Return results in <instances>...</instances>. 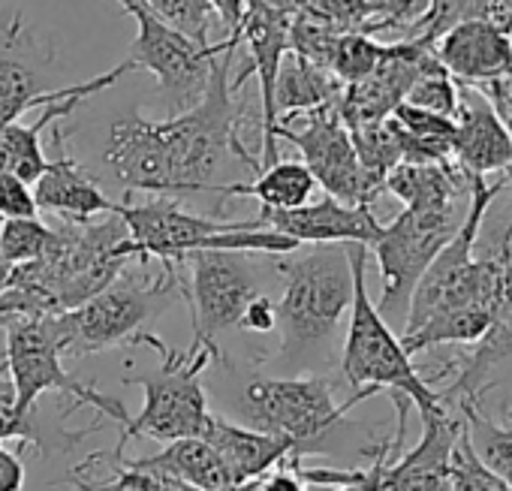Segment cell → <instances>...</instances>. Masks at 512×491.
<instances>
[{
  "label": "cell",
  "mask_w": 512,
  "mask_h": 491,
  "mask_svg": "<svg viewBox=\"0 0 512 491\" xmlns=\"http://www.w3.org/2000/svg\"><path fill=\"white\" fill-rule=\"evenodd\" d=\"M506 187V175L497 181L473 178L467 214L452 241L434 257L419 278L401 344L410 356L437 347H470L491 326V284L482 260L476 257V238L485 214Z\"/></svg>",
  "instance_id": "cell-1"
},
{
  "label": "cell",
  "mask_w": 512,
  "mask_h": 491,
  "mask_svg": "<svg viewBox=\"0 0 512 491\" xmlns=\"http://www.w3.org/2000/svg\"><path fill=\"white\" fill-rule=\"evenodd\" d=\"M275 269L284 281L278 302L281 362L293 371L329 362L353 305L347 244H314L302 257L278 260Z\"/></svg>",
  "instance_id": "cell-2"
},
{
  "label": "cell",
  "mask_w": 512,
  "mask_h": 491,
  "mask_svg": "<svg viewBox=\"0 0 512 491\" xmlns=\"http://www.w3.org/2000/svg\"><path fill=\"white\" fill-rule=\"evenodd\" d=\"M235 52H238V40L226 37V49L217 55L211 67L202 100L181 115H169L166 121H157V133L166 148V160L172 172V199L208 193V190L217 193L220 187L217 175L229 154L247 163L253 175L260 172V157H253L238 139L241 106L229 85Z\"/></svg>",
  "instance_id": "cell-3"
},
{
  "label": "cell",
  "mask_w": 512,
  "mask_h": 491,
  "mask_svg": "<svg viewBox=\"0 0 512 491\" xmlns=\"http://www.w3.org/2000/svg\"><path fill=\"white\" fill-rule=\"evenodd\" d=\"M130 263H142L127 223L112 211L88 223H64L55 229L49 251L25 266H13L10 287L43 296L55 314L79 308L121 278Z\"/></svg>",
  "instance_id": "cell-4"
},
{
  "label": "cell",
  "mask_w": 512,
  "mask_h": 491,
  "mask_svg": "<svg viewBox=\"0 0 512 491\" xmlns=\"http://www.w3.org/2000/svg\"><path fill=\"white\" fill-rule=\"evenodd\" d=\"M115 214L127 223V232L139 251V260H157L175 266L196 251H238V254H293L299 244L275 229H263L250 220H220L208 214L184 211L169 196H154L142 205L118 202Z\"/></svg>",
  "instance_id": "cell-5"
},
{
  "label": "cell",
  "mask_w": 512,
  "mask_h": 491,
  "mask_svg": "<svg viewBox=\"0 0 512 491\" xmlns=\"http://www.w3.org/2000/svg\"><path fill=\"white\" fill-rule=\"evenodd\" d=\"M350 266H353V305L350 323L341 347V374L344 380L362 392H398L404 395L419 413L443 407V395L425 380V374L413 365V356L404 350L395 329L380 317L377 305L368 296V257L365 244H347Z\"/></svg>",
  "instance_id": "cell-6"
},
{
  "label": "cell",
  "mask_w": 512,
  "mask_h": 491,
  "mask_svg": "<svg viewBox=\"0 0 512 491\" xmlns=\"http://www.w3.org/2000/svg\"><path fill=\"white\" fill-rule=\"evenodd\" d=\"M172 299H184L181 269L160 266V272L151 275L148 263H139L136 275L124 272L94 299L82 302L79 308L55 314L64 356L82 359L124 344H136L145 326Z\"/></svg>",
  "instance_id": "cell-7"
},
{
  "label": "cell",
  "mask_w": 512,
  "mask_h": 491,
  "mask_svg": "<svg viewBox=\"0 0 512 491\" xmlns=\"http://www.w3.org/2000/svg\"><path fill=\"white\" fill-rule=\"evenodd\" d=\"M136 344L154 347V353L160 356V368L151 374L145 371L124 377V386H139L145 392V407L130 416L118 446L133 437H148L157 443L202 437V428L211 413L202 389V374L214 359H223L220 347L193 341L187 350H175L151 332H142Z\"/></svg>",
  "instance_id": "cell-8"
},
{
  "label": "cell",
  "mask_w": 512,
  "mask_h": 491,
  "mask_svg": "<svg viewBox=\"0 0 512 491\" xmlns=\"http://www.w3.org/2000/svg\"><path fill=\"white\" fill-rule=\"evenodd\" d=\"M0 329L7 335V350L0 356V362H4V368L13 380L19 413H25V416L37 413L40 395L55 389L73 401L64 410V419L82 407H91L103 419H112L121 425L130 422V413L118 398L94 389L91 383H82L76 374H70L64 368V347H61V335L55 326V314L7 317L0 323Z\"/></svg>",
  "instance_id": "cell-9"
},
{
  "label": "cell",
  "mask_w": 512,
  "mask_h": 491,
  "mask_svg": "<svg viewBox=\"0 0 512 491\" xmlns=\"http://www.w3.org/2000/svg\"><path fill=\"white\" fill-rule=\"evenodd\" d=\"M464 214H467L464 202L404 205L398 217L383 223L380 238L368 251H374L377 266H380L383 296L377 302V311L389 326L407 320L410 296L419 278L434 263V257L452 241Z\"/></svg>",
  "instance_id": "cell-10"
},
{
  "label": "cell",
  "mask_w": 512,
  "mask_h": 491,
  "mask_svg": "<svg viewBox=\"0 0 512 491\" xmlns=\"http://www.w3.org/2000/svg\"><path fill=\"white\" fill-rule=\"evenodd\" d=\"M377 395L374 389H362L344 404L335 401L332 383L320 374L305 377H269L253 380L244 389L241 410L247 416L250 428L272 431L281 437H290L305 458L308 452H317L320 440L344 422V416L365 398Z\"/></svg>",
  "instance_id": "cell-11"
},
{
  "label": "cell",
  "mask_w": 512,
  "mask_h": 491,
  "mask_svg": "<svg viewBox=\"0 0 512 491\" xmlns=\"http://www.w3.org/2000/svg\"><path fill=\"white\" fill-rule=\"evenodd\" d=\"M118 4L136 22V40L127 58L133 70H148L157 79L169 115L193 109L208 88L211 67L226 49V40L202 46L166 25L142 0H118Z\"/></svg>",
  "instance_id": "cell-12"
},
{
  "label": "cell",
  "mask_w": 512,
  "mask_h": 491,
  "mask_svg": "<svg viewBox=\"0 0 512 491\" xmlns=\"http://www.w3.org/2000/svg\"><path fill=\"white\" fill-rule=\"evenodd\" d=\"M275 139H287L299 148L302 163L311 169L317 187H323L326 196L344 205H374L380 196L359 166L350 130L338 115V100L302 115L281 118Z\"/></svg>",
  "instance_id": "cell-13"
},
{
  "label": "cell",
  "mask_w": 512,
  "mask_h": 491,
  "mask_svg": "<svg viewBox=\"0 0 512 491\" xmlns=\"http://www.w3.org/2000/svg\"><path fill=\"white\" fill-rule=\"evenodd\" d=\"M181 266H187L184 302L190 305L193 341L217 347V335L238 329L244 308L263 293L260 278L238 251H196Z\"/></svg>",
  "instance_id": "cell-14"
},
{
  "label": "cell",
  "mask_w": 512,
  "mask_h": 491,
  "mask_svg": "<svg viewBox=\"0 0 512 491\" xmlns=\"http://www.w3.org/2000/svg\"><path fill=\"white\" fill-rule=\"evenodd\" d=\"M440 67L434 46L422 40H401V43H386V55L377 64L371 76H365L356 85H344L338 97V115L350 127L374 124L389 118L404 100L413 82Z\"/></svg>",
  "instance_id": "cell-15"
},
{
  "label": "cell",
  "mask_w": 512,
  "mask_h": 491,
  "mask_svg": "<svg viewBox=\"0 0 512 491\" xmlns=\"http://www.w3.org/2000/svg\"><path fill=\"white\" fill-rule=\"evenodd\" d=\"M256 223L293 238L296 244H365L371 248L383 232V223L371 205H344L332 196L287 211L260 208Z\"/></svg>",
  "instance_id": "cell-16"
},
{
  "label": "cell",
  "mask_w": 512,
  "mask_h": 491,
  "mask_svg": "<svg viewBox=\"0 0 512 491\" xmlns=\"http://www.w3.org/2000/svg\"><path fill=\"white\" fill-rule=\"evenodd\" d=\"M124 73H133V64H130V61H121V64L112 67L109 73L94 76V79H88V82L67 85V91H64L58 100L40 106L43 112H40V118H37L34 124H22V121L7 124L4 130H0V169L13 172L16 178H22L25 184L34 187L37 178H40V175L46 172V166H49V157H46L43 142H40L43 130H46L49 124H55L58 118L73 115V112H76L85 100H91L94 94L112 88Z\"/></svg>",
  "instance_id": "cell-17"
},
{
  "label": "cell",
  "mask_w": 512,
  "mask_h": 491,
  "mask_svg": "<svg viewBox=\"0 0 512 491\" xmlns=\"http://www.w3.org/2000/svg\"><path fill=\"white\" fill-rule=\"evenodd\" d=\"M452 163L470 178L503 175L512 169V136L497 118L491 103L473 88L458 82V112H455V139Z\"/></svg>",
  "instance_id": "cell-18"
},
{
  "label": "cell",
  "mask_w": 512,
  "mask_h": 491,
  "mask_svg": "<svg viewBox=\"0 0 512 491\" xmlns=\"http://www.w3.org/2000/svg\"><path fill=\"white\" fill-rule=\"evenodd\" d=\"M106 163L115 181L127 193L145 190L172 199V172H169L166 148L157 133V121L139 112L118 118L109 130Z\"/></svg>",
  "instance_id": "cell-19"
},
{
  "label": "cell",
  "mask_w": 512,
  "mask_h": 491,
  "mask_svg": "<svg viewBox=\"0 0 512 491\" xmlns=\"http://www.w3.org/2000/svg\"><path fill=\"white\" fill-rule=\"evenodd\" d=\"M422 437L398 461H389L380 491H449V458L461 431V416L452 404L419 413Z\"/></svg>",
  "instance_id": "cell-20"
},
{
  "label": "cell",
  "mask_w": 512,
  "mask_h": 491,
  "mask_svg": "<svg viewBox=\"0 0 512 491\" xmlns=\"http://www.w3.org/2000/svg\"><path fill=\"white\" fill-rule=\"evenodd\" d=\"M434 55L455 82L485 85L512 73V34L488 19L461 22L434 43Z\"/></svg>",
  "instance_id": "cell-21"
},
{
  "label": "cell",
  "mask_w": 512,
  "mask_h": 491,
  "mask_svg": "<svg viewBox=\"0 0 512 491\" xmlns=\"http://www.w3.org/2000/svg\"><path fill=\"white\" fill-rule=\"evenodd\" d=\"M202 440L217 452V458L226 467L232 482L263 479L269 470L284 464L290 455H299V449L290 437L250 428V425H238L217 413H208Z\"/></svg>",
  "instance_id": "cell-22"
},
{
  "label": "cell",
  "mask_w": 512,
  "mask_h": 491,
  "mask_svg": "<svg viewBox=\"0 0 512 491\" xmlns=\"http://www.w3.org/2000/svg\"><path fill=\"white\" fill-rule=\"evenodd\" d=\"M58 157L49 160L46 172L34 184V202L40 211H52L64 217V223H88L100 214H112L118 202H112L94 175H88L70 154L64 133H55Z\"/></svg>",
  "instance_id": "cell-23"
},
{
  "label": "cell",
  "mask_w": 512,
  "mask_h": 491,
  "mask_svg": "<svg viewBox=\"0 0 512 491\" xmlns=\"http://www.w3.org/2000/svg\"><path fill=\"white\" fill-rule=\"evenodd\" d=\"M314 190H317V181L302 160H278L272 166H263L247 184L244 181L220 184L217 196H220V202L250 196L260 202V208L287 211V208H299V205L311 202Z\"/></svg>",
  "instance_id": "cell-24"
},
{
  "label": "cell",
  "mask_w": 512,
  "mask_h": 491,
  "mask_svg": "<svg viewBox=\"0 0 512 491\" xmlns=\"http://www.w3.org/2000/svg\"><path fill=\"white\" fill-rule=\"evenodd\" d=\"M136 467L145 470H157L166 473L178 482H184L190 491H208V488H220L229 485V473L220 464L217 452L202 440V437H184V440H172L166 443L160 452L145 455V458H127Z\"/></svg>",
  "instance_id": "cell-25"
},
{
  "label": "cell",
  "mask_w": 512,
  "mask_h": 491,
  "mask_svg": "<svg viewBox=\"0 0 512 491\" xmlns=\"http://www.w3.org/2000/svg\"><path fill=\"white\" fill-rule=\"evenodd\" d=\"M341 91L344 85L329 70H320L311 61L287 52L275 79V115L281 121L290 115L320 109L326 103H335Z\"/></svg>",
  "instance_id": "cell-26"
},
{
  "label": "cell",
  "mask_w": 512,
  "mask_h": 491,
  "mask_svg": "<svg viewBox=\"0 0 512 491\" xmlns=\"http://www.w3.org/2000/svg\"><path fill=\"white\" fill-rule=\"evenodd\" d=\"M452 407L458 410L467 440H470L473 452L479 455V461L512 488V422L494 419L473 398H458V401H452Z\"/></svg>",
  "instance_id": "cell-27"
},
{
  "label": "cell",
  "mask_w": 512,
  "mask_h": 491,
  "mask_svg": "<svg viewBox=\"0 0 512 491\" xmlns=\"http://www.w3.org/2000/svg\"><path fill=\"white\" fill-rule=\"evenodd\" d=\"M91 431H97V425L85 428V431H67L64 425H55V428H46L40 422V413H19L16 407V389H13V380L0 362V443L7 440H19V443H34L40 446V452L46 455L49 446L52 449H70L76 446L82 437H88Z\"/></svg>",
  "instance_id": "cell-28"
},
{
  "label": "cell",
  "mask_w": 512,
  "mask_h": 491,
  "mask_svg": "<svg viewBox=\"0 0 512 491\" xmlns=\"http://www.w3.org/2000/svg\"><path fill=\"white\" fill-rule=\"evenodd\" d=\"M64 91L67 88L46 91L40 82V73L31 64L0 49V130L19 121L25 112L58 100Z\"/></svg>",
  "instance_id": "cell-29"
},
{
  "label": "cell",
  "mask_w": 512,
  "mask_h": 491,
  "mask_svg": "<svg viewBox=\"0 0 512 491\" xmlns=\"http://www.w3.org/2000/svg\"><path fill=\"white\" fill-rule=\"evenodd\" d=\"M103 464H106V476H91V473H73L70 491H190L184 482L157 473V470H145L136 467L124 458V449L115 452H100Z\"/></svg>",
  "instance_id": "cell-30"
},
{
  "label": "cell",
  "mask_w": 512,
  "mask_h": 491,
  "mask_svg": "<svg viewBox=\"0 0 512 491\" xmlns=\"http://www.w3.org/2000/svg\"><path fill=\"white\" fill-rule=\"evenodd\" d=\"M350 139H353V148H356L365 178L371 181V187L377 193H383L386 175L401 163V136H398L395 118L389 115L374 124L350 127Z\"/></svg>",
  "instance_id": "cell-31"
},
{
  "label": "cell",
  "mask_w": 512,
  "mask_h": 491,
  "mask_svg": "<svg viewBox=\"0 0 512 491\" xmlns=\"http://www.w3.org/2000/svg\"><path fill=\"white\" fill-rule=\"evenodd\" d=\"M473 19H494V0H428L425 13L407 31L404 40H422L434 46L449 28Z\"/></svg>",
  "instance_id": "cell-32"
},
{
  "label": "cell",
  "mask_w": 512,
  "mask_h": 491,
  "mask_svg": "<svg viewBox=\"0 0 512 491\" xmlns=\"http://www.w3.org/2000/svg\"><path fill=\"white\" fill-rule=\"evenodd\" d=\"M55 229L46 226L37 217H4L0 220V257L10 266H25L40 260L49 244H52Z\"/></svg>",
  "instance_id": "cell-33"
},
{
  "label": "cell",
  "mask_w": 512,
  "mask_h": 491,
  "mask_svg": "<svg viewBox=\"0 0 512 491\" xmlns=\"http://www.w3.org/2000/svg\"><path fill=\"white\" fill-rule=\"evenodd\" d=\"M386 55V43H377L371 34L362 31H350L341 34L335 55H332V67L329 73L341 82V85H356L365 76H371L377 70V64Z\"/></svg>",
  "instance_id": "cell-34"
},
{
  "label": "cell",
  "mask_w": 512,
  "mask_h": 491,
  "mask_svg": "<svg viewBox=\"0 0 512 491\" xmlns=\"http://www.w3.org/2000/svg\"><path fill=\"white\" fill-rule=\"evenodd\" d=\"M449 491H512L497 473H491L479 455L473 452L464 422L458 431V440L452 446V458H449Z\"/></svg>",
  "instance_id": "cell-35"
},
{
  "label": "cell",
  "mask_w": 512,
  "mask_h": 491,
  "mask_svg": "<svg viewBox=\"0 0 512 491\" xmlns=\"http://www.w3.org/2000/svg\"><path fill=\"white\" fill-rule=\"evenodd\" d=\"M148 10H154L166 25L181 31L184 37L208 46V34L214 25V10L208 0H142Z\"/></svg>",
  "instance_id": "cell-36"
},
{
  "label": "cell",
  "mask_w": 512,
  "mask_h": 491,
  "mask_svg": "<svg viewBox=\"0 0 512 491\" xmlns=\"http://www.w3.org/2000/svg\"><path fill=\"white\" fill-rule=\"evenodd\" d=\"M410 106L416 109H425V112H434V115H446V118H455L458 112V82L440 67L422 73L413 88L407 91V100Z\"/></svg>",
  "instance_id": "cell-37"
},
{
  "label": "cell",
  "mask_w": 512,
  "mask_h": 491,
  "mask_svg": "<svg viewBox=\"0 0 512 491\" xmlns=\"http://www.w3.org/2000/svg\"><path fill=\"white\" fill-rule=\"evenodd\" d=\"M37 214L40 208L34 202L31 184H25L7 169H0V217H37Z\"/></svg>",
  "instance_id": "cell-38"
},
{
  "label": "cell",
  "mask_w": 512,
  "mask_h": 491,
  "mask_svg": "<svg viewBox=\"0 0 512 491\" xmlns=\"http://www.w3.org/2000/svg\"><path fill=\"white\" fill-rule=\"evenodd\" d=\"M241 329L256 332V335H269V332H275V329H278V302H272L266 293H260V296H256V299L244 308Z\"/></svg>",
  "instance_id": "cell-39"
},
{
  "label": "cell",
  "mask_w": 512,
  "mask_h": 491,
  "mask_svg": "<svg viewBox=\"0 0 512 491\" xmlns=\"http://www.w3.org/2000/svg\"><path fill=\"white\" fill-rule=\"evenodd\" d=\"M214 16H220V22L226 25V37L238 40V31L244 25V19L263 4V0H208Z\"/></svg>",
  "instance_id": "cell-40"
},
{
  "label": "cell",
  "mask_w": 512,
  "mask_h": 491,
  "mask_svg": "<svg viewBox=\"0 0 512 491\" xmlns=\"http://www.w3.org/2000/svg\"><path fill=\"white\" fill-rule=\"evenodd\" d=\"M473 88L491 103V109L497 112V118L506 124V130L512 136V73L503 76V79L485 82V85H473Z\"/></svg>",
  "instance_id": "cell-41"
},
{
  "label": "cell",
  "mask_w": 512,
  "mask_h": 491,
  "mask_svg": "<svg viewBox=\"0 0 512 491\" xmlns=\"http://www.w3.org/2000/svg\"><path fill=\"white\" fill-rule=\"evenodd\" d=\"M293 458H296V455H290L284 464H278L275 470H269V473L260 479V491H308L305 482H302V476H299L296 467H293ZM299 458H302V455H299Z\"/></svg>",
  "instance_id": "cell-42"
},
{
  "label": "cell",
  "mask_w": 512,
  "mask_h": 491,
  "mask_svg": "<svg viewBox=\"0 0 512 491\" xmlns=\"http://www.w3.org/2000/svg\"><path fill=\"white\" fill-rule=\"evenodd\" d=\"M0 491H25V464L19 452L0 443Z\"/></svg>",
  "instance_id": "cell-43"
},
{
  "label": "cell",
  "mask_w": 512,
  "mask_h": 491,
  "mask_svg": "<svg viewBox=\"0 0 512 491\" xmlns=\"http://www.w3.org/2000/svg\"><path fill=\"white\" fill-rule=\"evenodd\" d=\"M494 25L512 34V0H494Z\"/></svg>",
  "instance_id": "cell-44"
},
{
  "label": "cell",
  "mask_w": 512,
  "mask_h": 491,
  "mask_svg": "<svg viewBox=\"0 0 512 491\" xmlns=\"http://www.w3.org/2000/svg\"><path fill=\"white\" fill-rule=\"evenodd\" d=\"M208 491H260V479H253V482H229V485L208 488Z\"/></svg>",
  "instance_id": "cell-45"
},
{
  "label": "cell",
  "mask_w": 512,
  "mask_h": 491,
  "mask_svg": "<svg viewBox=\"0 0 512 491\" xmlns=\"http://www.w3.org/2000/svg\"><path fill=\"white\" fill-rule=\"evenodd\" d=\"M10 278H13V266L4 257H0V296L10 290Z\"/></svg>",
  "instance_id": "cell-46"
},
{
  "label": "cell",
  "mask_w": 512,
  "mask_h": 491,
  "mask_svg": "<svg viewBox=\"0 0 512 491\" xmlns=\"http://www.w3.org/2000/svg\"><path fill=\"white\" fill-rule=\"evenodd\" d=\"M497 419H506V422H512V395H506L503 401H500V416Z\"/></svg>",
  "instance_id": "cell-47"
},
{
  "label": "cell",
  "mask_w": 512,
  "mask_h": 491,
  "mask_svg": "<svg viewBox=\"0 0 512 491\" xmlns=\"http://www.w3.org/2000/svg\"><path fill=\"white\" fill-rule=\"evenodd\" d=\"M503 175H506V181H509V187H512V169H509V172H503Z\"/></svg>",
  "instance_id": "cell-48"
},
{
  "label": "cell",
  "mask_w": 512,
  "mask_h": 491,
  "mask_svg": "<svg viewBox=\"0 0 512 491\" xmlns=\"http://www.w3.org/2000/svg\"><path fill=\"white\" fill-rule=\"evenodd\" d=\"M0 220H4V217H0Z\"/></svg>",
  "instance_id": "cell-49"
}]
</instances>
